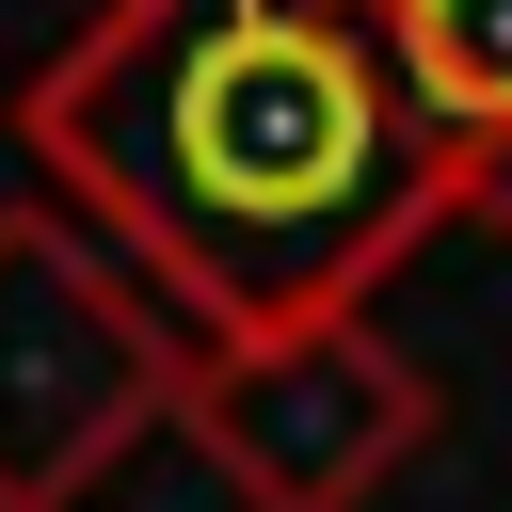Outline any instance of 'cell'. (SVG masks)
<instances>
[{"label": "cell", "instance_id": "cell-1", "mask_svg": "<svg viewBox=\"0 0 512 512\" xmlns=\"http://www.w3.org/2000/svg\"><path fill=\"white\" fill-rule=\"evenodd\" d=\"M16 144L192 352L368 320L448 224L368 0H96L16 80Z\"/></svg>", "mask_w": 512, "mask_h": 512}, {"label": "cell", "instance_id": "cell-2", "mask_svg": "<svg viewBox=\"0 0 512 512\" xmlns=\"http://www.w3.org/2000/svg\"><path fill=\"white\" fill-rule=\"evenodd\" d=\"M176 368L192 336L64 208H0V512H80L176 416Z\"/></svg>", "mask_w": 512, "mask_h": 512}, {"label": "cell", "instance_id": "cell-3", "mask_svg": "<svg viewBox=\"0 0 512 512\" xmlns=\"http://www.w3.org/2000/svg\"><path fill=\"white\" fill-rule=\"evenodd\" d=\"M240 512H368L432 448V368L384 320H288V336H208L176 368V416Z\"/></svg>", "mask_w": 512, "mask_h": 512}, {"label": "cell", "instance_id": "cell-4", "mask_svg": "<svg viewBox=\"0 0 512 512\" xmlns=\"http://www.w3.org/2000/svg\"><path fill=\"white\" fill-rule=\"evenodd\" d=\"M384 16V80L432 144L448 224H512V0H368Z\"/></svg>", "mask_w": 512, "mask_h": 512}]
</instances>
